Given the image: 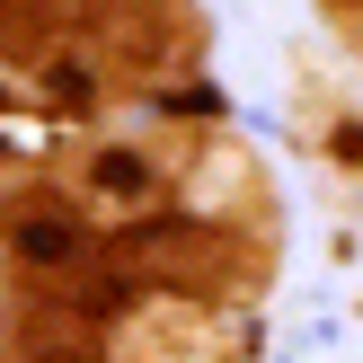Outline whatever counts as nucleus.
<instances>
[{
  "mask_svg": "<svg viewBox=\"0 0 363 363\" xmlns=\"http://www.w3.org/2000/svg\"><path fill=\"white\" fill-rule=\"evenodd\" d=\"M98 186H106V195H142V186H151V169H142L133 151H106V160H98Z\"/></svg>",
  "mask_w": 363,
  "mask_h": 363,
  "instance_id": "f257e3e1",
  "label": "nucleus"
},
{
  "mask_svg": "<svg viewBox=\"0 0 363 363\" xmlns=\"http://www.w3.org/2000/svg\"><path fill=\"white\" fill-rule=\"evenodd\" d=\"M18 257H71V230L62 222H27L18 230Z\"/></svg>",
  "mask_w": 363,
  "mask_h": 363,
  "instance_id": "f03ea898",
  "label": "nucleus"
}]
</instances>
